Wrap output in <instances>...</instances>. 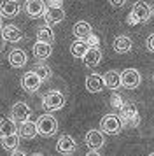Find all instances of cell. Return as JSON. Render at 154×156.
I'll list each match as a JSON object with an SVG mask.
<instances>
[{
	"mask_svg": "<svg viewBox=\"0 0 154 156\" xmlns=\"http://www.w3.org/2000/svg\"><path fill=\"white\" fill-rule=\"evenodd\" d=\"M126 23H128V25H137L138 21L135 20V16H133V14H130L128 18H126Z\"/></svg>",
	"mask_w": 154,
	"mask_h": 156,
	"instance_id": "cell-33",
	"label": "cell"
},
{
	"mask_svg": "<svg viewBox=\"0 0 154 156\" xmlns=\"http://www.w3.org/2000/svg\"><path fill=\"white\" fill-rule=\"evenodd\" d=\"M145 46H147V51L149 53L154 51V35L152 34H149V37H147V41H145Z\"/></svg>",
	"mask_w": 154,
	"mask_h": 156,
	"instance_id": "cell-29",
	"label": "cell"
},
{
	"mask_svg": "<svg viewBox=\"0 0 154 156\" xmlns=\"http://www.w3.org/2000/svg\"><path fill=\"white\" fill-rule=\"evenodd\" d=\"M49 2V7H61L63 0H47Z\"/></svg>",
	"mask_w": 154,
	"mask_h": 156,
	"instance_id": "cell-32",
	"label": "cell"
},
{
	"mask_svg": "<svg viewBox=\"0 0 154 156\" xmlns=\"http://www.w3.org/2000/svg\"><path fill=\"white\" fill-rule=\"evenodd\" d=\"M119 79H121V86H124L126 90H135L140 86V72L137 69H126L119 74Z\"/></svg>",
	"mask_w": 154,
	"mask_h": 156,
	"instance_id": "cell-4",
	"label": "cell"
},
{
	"mask_svg": "<svg viewBox=\"0 0 154 156\" xmlns=\"http://www.w3.org/2000/svg\"><path fill=\"white\" fill-rule=\"evenodd\" d=\"M2 146H4V149H7V151H16L18 146H19V137H18V133L4 137V139H2Z\"/></svg>",
	"mask_w": 154,
	"mask_h": 156,
	"instance_id": "cell-27",
	"label": "cell"
},
{
	"mask_svg": "<svg viewBox=\"0 0 154 156\" xmlns=\"http://www.w3.org/2000/svg\"><path fill=\"white\" fill-rule=\"evenodd\" d=\"M86 90L89 93H100L103 90V81L100 74H89L86 77Z\"/></svg>",
	"mask_w": 154,
	"mask_h": 156,
	"instance_id": "cell-19",
	"label": "cell"
},
{
	"mask_svg": "<svg viewBox=\"0 0 154 156\" xmlns=\"http://www.w3.org/2000/svg\"><path fill=\"white\" fill-rule=\"evenodd\" d=\"M82 62H84V65H86V67L95 69V67L102 62V51L98 49V48H88L86 55L82 56Z\"/></svg>",
	"mask_w": 154,
	"mask_h": 156,
	"instance_id": "cell-17",
	"label": "cell"
},
{
	"mask_svg": "<svg viewBox=\"0 0 154 156\" xmlns=\"http://www.w3.org/2000/svg\"><path fill=\"white\" fill-rule=\"evenodd\" d=\"M88 48H96V44H98V37L96 35H93V34H91L89 37H88Z\"/></svg>",
	"mask_w": 154,
	"mask_h": 156,
	"instance_id": "cell-30",
	"label": "cell"
},
{
	"mask_svg": "<svg viewBox=\"0 0 154 156\" xmlns=\"http://www.w3.org/2000/svg\"><path fill=\"white\" fill-rule=\"evenodd\" d=\"M21 11V5L18 0H4L2 4H0V18L4 20V18H16V16L19 14Z\"/></svg>",
	"mask_w": 154,
	"mask_h": 156,
	"instance_id": "cell-8",
	"label": "cell"
},
{
	"mask_svg": "<svg viewBox=\"0 0 154 156\" xmlns=\"http://www.w3.org/2000/svg\"><path fill=\"white\" fill-rule=\"evenodd\" d=\"M103 81V88H109L112 91H116L119 86H121V79H119V72L117 70H109L102 76Z\"/></svg>",
	"mask_w": 154,
	"mask_h": 156,
	"instance_id": "cell-18",
	"label": "cell"
},
{
	"mask_svg": "<svg viewBox=\"0 0 154 156\" xmlns=\"http://www.w3.org/2000/svg\"><path fill=\"white\" fill-rule=\"evenodd\" d=\"M40 84H42V81L37 77V76H35L32 70L26 72V74L23 76V79H21V86H23V90H25V91H28V93L39 91Z\"/></svg>",
	"mask_w": 154,
	"mask_h": 156,
	"instance_id": "cell-11",
	"label": "cell"
},
{
	"mask_svg": "<svg viewBox=\"0 0 154 156\" xmlns=\"http://www.w3.org/2000/svg\"><path fill=\"white\" fill-rule=\"evenodd\" d=\"M32 156H46V154H40V153H35V154H32Z\"/></svg>",
	"mask_w": 154,
	"mask_h": 156,
	"instance_id": "cell-36",
	"label": "cell"
},
{
	"mask_svg": "<svg viewBox=\"0 0 154 156\" xmlns=\"http://www.w3.org/2000/svg\"><path fill=\"white\" fill-rule=\"evenodd\" d=\"M123 104H124V100H123V97L119 95V93H112L110 97V107H114V109H121L123 107Z\"/></svg>",
	"mask_w": 154,
	"mask_h": 156,
	"instance_id": "cell-28",
	"label": "cell"
},
{
	"mask_svg": "<svg viewBox=\"0 0 154 156\" xmlns=\"http://www.w3.org/2000/svg\"><path fill=\"white\" fill-rule=\"evenodd\" d=\"M86 51H88V44L84 42V41H75L70 46V53H72L74 58H82L86 55Z\"/></svg>",
	"mask_w": 154,
	"mask_h": 156,
	"instance_id": "cell-26",
	"label": "cell"
},
{
	"mask_svg": "<svg viewBox=\"0 0 154 156\" xmlns=\"http://www.w3.org/2000/svg\"><path fill=\"white\" fill-rule=\"evenodd\" d=\"M9 63H11V67H14V69H21V67H25L28 62V56L26 53L23 49H19V48H14L11 53H9Z\"/></svg>",
	"mask_w": 154,
	"mask_h": 156,
	"instance_id": "cell-15",
	"label": "cell"
},
{
	"mask_svg": "<svg viewBox=\"0 0 154 156\" xmlns=\"http://www.w3.org/2000/svg\"><path fill=\"white\" fill-rule=\"evenodd\" d=\"M0 28H2V18H0Z\"/></svg>",
	"mask_w": 154,
	"mask_h": 156,
	"instance_id": "cell-37",
	"label": "cell"
},
{
	"mask_svg": "<svg viewBox=\"0 0 154 156\" xmlns=\"http://www.w3.org/2000/svg\"><path fill=\"white\" fill-rule=\"evenodd\" d=\"M30 114H32V111H30V107L25 102H16L12 105V109H11V119L14 123H19L21 125V123L30 119Z\"/></svg>",
	"mask_w": 154,
	"mask_h": 156,
	"instance_id": "cell-6",
	"label": "cell"
},
{
	"mask_svg": "<svg viewBox=\"0 0 154 156\" xmlns=\"http://www.w3.org/2000/svg\"><path fill=\"white\" fill-rule=\"evenodd\" d=\"M0 34H2V39L7 41V42H19L21 39H23V32L16 25H5V27H2Z\"/></svg>",
	"mask_w": 154,
	"mask_h": 156,
	"instance_id": "cell-12",
	"label": "cell"
},
{
	"mask_svg": "<svg viewBox=\"0 0 154 156\" xmlns=\"http://www.w3.org/2000/svg\"><path fill=\"white\" fill-rule=\"evenodd\" d=\"M119 121L123 126H130V128H135L140 125V114H138V109L133 102H124L123 107L119 109Z\"/></svg>",
	"mask_w": 154,
	"mask_h": 156,
	"instance_id": "cell-1",
	"label": "cell"
},
{
	"mask_svg": "<svg viewBox=\"0 0 154 156\" xmlns=\"http://www.w3.org/2000/svg\"><path fill=\"white\" fill-rule=\"evenodd\" d=\"M93 32H91V25L88 21H77L74 25V35L77 37V41H84L88 39Z\"/></svg>",
	"mask_w": 154,
	"mask_h": 156,
	"instance_id": "cell-22",
	"label": "cell"
},
{
	"mask_svg": "<svg viewBox=\"0 0 154 156\" xmlns=\"http://www.w3.org/2000/svg\"><path fill=\"white\" fill-rule=\"evenodd\" d=\"M131 14L135 16V20L138 23H145L151 20V16H152V7L149 5V4H145V2H135L133 4V9H131Z\"/></svg>",
	"mask_w": 154,
	"mask_h": 156,
	"instance_id": "cell-7",
	"label": "cell"
},
{
	"mask_svg": "<svg viewBox=\"0 0 154 156\" xmlns=\"http://www.w3.org/2000/svg\"><path fill=\"white\" fill-rule=\"evenodd\" d=\"M63 105H65V95L61 91H58V90H51L42 97V107L49 112L60 111Z\"/></svg>",
	"mask_w": 154,
	"mask_h": 156,
	"instance_id": "cell-3",
	"label": "cell"
},
{
	"mask_svg": "<svg viewBox=\"0 0 154 156\" xmlns=\"http://www.w3.org/2000/svg\"><path fill=\"white\" fill-rule=\"evenodd\" d=\"M35 128H37V133H40L42 137H53L58 132V121L53 114H42L35 121Z\"/></svg>",
	"mask_w": 154,
	"mask_h": 156,
	"instance_id": "cell-2",
	"label": "cell"
},
{
	"mask_svg": "<svg viewBox=\"0 0 154 156\" xmlns=\"http://www.w3.org/2000/svg\"><path fill=\"white\" fill-rule=\"evenodd\" d=\"M11 156H26V154H25L23 151H18V149H16V151H12V153H11Z\"/></svg>",
	"mask_w": 154,
	"mask_h": 156,
	"instance_id": "cell-34",
	"label": "cell"
},
{
	"mask_svg": "<svg viewBox=\"0 0 154 156\" xmlns=\"http://www.w3.org/2000/svg\"><path fill=\"white\" fill-rule=\"evenodd\" d=\"M53 55V46L51 44H44V42H35L33 44V56L39 60H46Z\"/></svg>",
	"mask_w": 154,
	"mask_h": 156,
	"instance_id": "cell-23",
	"label": "cell"
},
{
	"mask_svg": "<svg viewBox=\"0 0 154 156\" xmlns=\"http://www.w3.org/2000/svg\"><path fill=\"white\" fill-rule=\"evenodd\" d=\"M109 4H110L112 7H123V5H124L126 4V0H109Z\"/></svg>",
	"mask_w": 154,
	"mask_h": 156,
	"instance_id": "cell-31",
	"label": "cell"
},
{
	"mask_svg": "<svg viewBox=\"0 0 154 156\" xmlns=\"http://www.w3.org/2000/svg\"><path fill=\"white\" fill-rule=\"evenodd\" d=\"M44 9H46V4H44V0H26V4H25V11H26V14L30 18H40L44 14Z\"/></svg>",
	"mask_w": 154,
	"mask_h": 156,
	"instance_id": "cell-14",
	"label": "cell"
},
{
	"mask_svg": "<svg viewBox=\"0 0 154 156\" xmlns=\"http://www.w3.org/2000/svg\"><path fill=\"white\" fill-rule=\"evenodd\" d=\"M18 137H23V139H35L37 137V128H35V123L33 121H25L19 125V135Z\"/></svg>",
	"mask_w": 154,
	"mask_h": 156,
	"instance_id": "cell-24",
	"label": "cell"
},
{
	"mask_svg": "<svg viewBox=\"0 0 154 156\" xmlns=\"http://www.w3.org/2000/svg\"><path fill=\"white\" fill-rule=\"evenodd\" d=\"M86 156H102V154H100L98 151H89V153H88Z\"/></svg>",
	"mask_w": 154,
	"mask_h": 156,
	"instance_id": "cell-35",
	"label": "cell"
},
{
	"mask_svg": "<svg viewBox=\"0 0 154 156\" xmlns=\"http://www.w3.org/2000/svg\"><path fill=\"white\" fill-rule=\"evenodd\" d=\"M42 16H44L46 23L51 27V25H56L65 20V11H63V7H46Z\"/></svg>",
	"mask_w": 154,
	"mask_h": 156,
	"instance_id": "cell-13",
	"label": "cell"
},
{
	"mask_svg": "<svg viewBox=\"0 0 154 156\" xmlns=\"http://www.w3.org/2000/svg\"><path fill=\"white\" fill-rule=\"evenodd\" d=\"M77 149V142L74 137H70V135H61L58 142H56V151L58 153H63V154H70V153H74Z\"/></svg>",
	"mask_w": 154,
	"mask_h": 156,
	"instance_id": "cell-10",
	"label": "cell"
},
{
	"mask_svg": "<svg viewBox=\"0 0 154 156\" xmlns=\"http://www.w3.org/2000/svg\"><path fill=\"white\" fill-rule=\"evenodd\" d=\"M149 156H154V154H152V153H151V154H149Z\"/></svg>",
	"mask_w": 154,
	"mask_h": 156,
	"instance_id": "cell-38",
	"label": "cell"
},
{
	"mask_svg": "<svg viewBox=\"0 0 154 156\" xmlns=\"http://www.w3.org/2000/svg\"><path fill=\"white\" fill-rule=\"evenodd\" d=\"M32 72H33L39 79H40L42 83H44V81H49V79H51V76H53L51 69H49L47 65H44V63H37V65H35V69Z\"/></svg>",
	"mask_w": 154,
	"mask_h": 156,
	"instance_id": "cell-25",
	"label": "cell"
},
{
	"mask_svg": "<svg viewBox=\"0 0 154 156\" xmlns=\"http://www.w3.org/2000/svg\"><path fill=\"white\" fill-rule=\"evenodd\" d=\"M105 144V137L100 130H89L86 133V146L91 149V151H98L102 149Z\"/></svg>",
	"mask_w": 154,
	"mask_h": 156,
	"instance_id": "cell-9",
	"label": "cell"
},
{
	"mask_svg": "<svg viewBox=\"0 0 154 156\" xmlns=\"http://www.w3.org/2000/svg\"><path fill=\"white\" fill-rule=\"evenodd\" d=\"M100 128H102V132H105V133L116 135L123 130V125H121V121H119V118L116 114H107L100 121Z\"/></svg>",
	"mask_w": 154,
	"mask_h": 156,
	"instance_id": "cell-5",
	"label": "cell"
},
{
	"mask_svg": "<svg viewBox=\"0 0 154 156\" xmlns=\"http://www.w3.org/2000/svg\"><path fill=\"white\" fill-rule=\"evenodd\" d=\"M18 133V126L11 118H2L0 119V139L4 137H9V135Z\"/></svg>",
	"mask_w": 154,
	"mask_h": 156,
	"instance_id": "cell-21",
	"label": "cell"
},
{
	"mask_svg": "<svg viewBox=\"0 0 154 156\" xmlns=\"http://www.w3.org/2000/svg\"><path fill=\"white\" fill-rule=\"evenodd\" d=\"M112 48H114V51L117 53V55H126V53H130L133 48L131 44V39L126 35H119L114 39V42H112Z\"/></svg>",
	"mask_w": 154,
	"mask_h": 156,
	"instance_id": "cell-16",
	"label": "cell"
},
{
	"mask_svg": "<svg viewBox=\"0 0 154 156\" xmlns=\"http://www.w3.org/2000/svg\"><path fill=\"white\" fill-rule=\"evenodd\" d=\"M37 42H44V44H51L54 41V32L49 25H40L37 28Z\"/></svg>",
	"mask_w": 154,
	"mask_h": 156,
	"instance_id": "cell-20",
	"label": "cell"
}]
</instances>
